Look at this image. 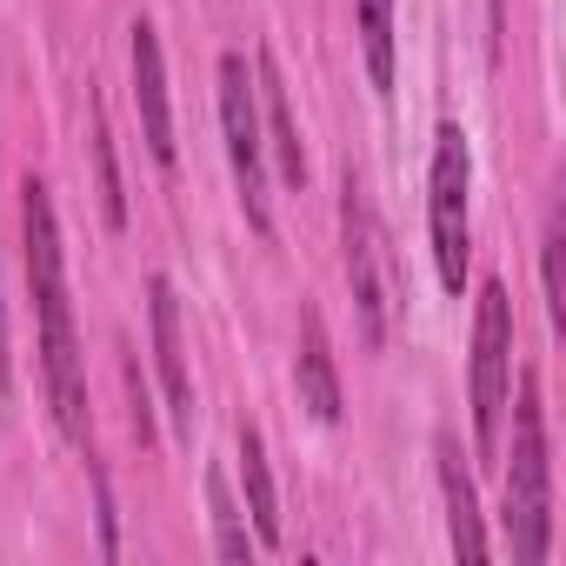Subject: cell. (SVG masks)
<instances>
[{"label": "cell", "instance_id": "obj_1", "mask_svg": "<svg viewBox=\"0 0 566 566\" xmlns=\"http://www.w3.org/2000/svg\"><path fill=\"white\" fill-rule=\"evenodd\" d=\"M21 233H28V287H34V314H41V380H48V407H54L67 447L87 453V367H81V340H74L67 266H61V220H54L48 180H28L21 187Z\"/></svg>", "mask_w": 566, "mask_h": 566}, {"label": "cell", "instance_id": "obj_2", "mask_svg": "<svg viewBox=\"0 0 566 566\" xmlns=\"http://www.w3.org/2000/svg\"><path fill=\"white\" fill-rule=\"evenodd\" d=\"M506 539L513 559L539 566L553 546V460H546V407H539V380H520L513 400V467H506Z\"/></svg>", "mask_w": 566, "mask_h": 566}, {"label": "cell", "instance_id": "obj_3", "mask_svg": "<svg viewBox=\"0 0 566 566\" xmlns=\"http://www.w3.org/2000/svg\"><path fill=\"white\" fill-rule=\"evenodd\" d=\"M506 394H513V301L500 280H486L473 314V447L480 453L500 447Z\"/></svg>", "mask_w": 566, "mask_h": 566}, {"label": "cell", "instance_id": "obj_4", "mask_svg": "<svg viewBox=\"0 0 566 566\" xmlns=\"http://www.w3.org/2000/svg\"><path fill=\"white\" fill-rule=\"evenodd\" d=\"M220 134H227V160H233V187L247 220L266 233V140H260V87L247 74V54H220Z\"/></svg>", "mask_w": 566, "mask_h": 566}, {"label": "cell", "instance_id": "obj_5", "mask_svg": "<svg viewBox=\"0 0 566 566\" xmlns=\"http://www.w3.org/2000/svg\"><path fill=\"white\" fill-rule=\"evenodd\" d=\"M467 180H473V160H467V134L447 120L433 134V167H427V220H433V260H440V280L447 294L467 287Z\"/></svg>", "mask_w": 566, "mask_h": 566}, {"label": "cell", "instance_id": "obj_6", "mask_svg": "<svg viewBox=\"0 0 566 566\" xmlns=\"http://www.w3.org/2000/svg\"><path fill=\"white\" fill-rule=\"evenodd\" d=\"M340 240H347V287H354V314H360V340L380 347L387 340V314H394V287H387V247H380V220L367 207V187L347 174L340 180Z\"/></svg>", "mask_w": 566, "mask_h": 566}, {"label": "cell", "instance_id": "obj_7", "mask_svg": "<svg viewBox=\"0 0 566 566\" xmlns=\"http://www.w3.org/2000/svg\"><path fill=\"white\" fill-rule=\"evenodd\" d=\"M147 321H154V367L167 387V413H174L180 440H193V380H187V347H180V307L160 273L147 280Z\"/></svg>", "mask_w": 566, "mask_h": 566}, {"label": "cell", "instance_id": "obj_8", "mask_svg": "<svg viewBox=\"0 0 566 566\" xmlns=\"http://www.w3.org/2000/svg\"><path fill=\"white\" fill-rule=\"evenodd\" d=\"M134 101H140V127H147V154L160 167H174V114H167V61H160V34L154 21H134Z\"/></svg>", "mask_w": 566, "mask_h": 566}, {"label": "cell", "instance_id": "obj_9", "mask_svg": "<svg viewBox=\"0 0 566 566\" xmlns=\"http://www.w3.org/2000/svg\"><path fill=\"white\" fill-rule=\"evenodd\" d=\"M294 380H301V407L334 427L340 420V374H334V347H327V327L314 307H301V360H294Z\"/></svg>", "mask_w": 566, "mask_h": 566}, {"label": "cell", "instance_id": "obj_10", "mask_svg": "<svg viewBox=\"0 0 566 566\" xmlns=\"http://www.w3.org/2000/svg\"><path fill=\"white\" fill-rule=\"evenodd\" d=\"M440 493H447V533L460 559H486V526H480V500H473V473L460 467L453 440H440Z\"/></svg>", "mask_w": 566, "mask_h": 566}, {"label": "cell", "instance_id": "obj_11", "mask_svg": "<svg viewBox=\"0 0 566 566\" xmlns=\"http://www.w3.org/2000/svg\"><path fill=\"white\" fill-rule=\"evenodd\" d=\"M253 87L266 101V147L280 154V174H287L294 187H307V154H301V134H294V107H287V87H280V67L273 54L253 61Z\"/></svg>", "mask_w": 566, "mask_h": 566}, {"label": "cell", "instance_id": "obj_12", "mask_svg": "<svg viewBox=\"0 0 566 566\" xmlns=\"http://www.w3.org/2000/svg\"><path fill=\"white\" fill-rule=\"evenodd\" d=\"M240 486H247V513L260 546H280V500H273V473H266V447L253 427H240Z\"/></svg>", "mask_w": 566, "mask_h": 566}, {"label": "cell", "instance_id": "obj_13", "mask_svg": "<svg viewBox=\"0 0 566 566\" xmlns=\"http://www.w3.org/2000/svg\"><path fill=\"white\" fill-rule=\"evenodd\" d=\"M354 21H360V48H367V81L387 101L394 94V0H354Z\"/></svg>", "mask_w": 566, "mask_h": 566}, {"label": "cell", "instance_id": "obj_14", "mask_svg": "<svg viewBox=\"0 0 566 566\" xmlns=\"http://www.w3.org/2000/svg\"><path fill=\"white\" fill-rule=\"evenodd\" d=\"M87 154H94V174H101V213H107V227L120 233V227H127V193H120L114 140H107V114H101V101H94V94H87Z\"/></svg>", "mask_w": 566, "mask_h": 566}, {"label": "cell", "instance_id": "obj_15", "mask_svg": "<svg viewBox=\"0 0 566 566\" xmlns=\"http://www.w3.org/2000/svg\"><path fill=\"white\" fill-rule=\"evenodd\" d=\"M207 500H213V546H220V559H253V539H247V526H240V513H233L220 473L207 480Z\"/></svg>", "mask_w": 566, "mask_h": 566}, {"label": "cell", "instance_id": "obj_16", "mask_svg": "<svg viewBox=\"0 0 566 566\" xmlns=\"http://www.w3.org/2000/svg\"><path fill=\"white\" fill-rule=\"evenodd\" d=\"M127 387H134V433H140V447L154 440V413H147V387H140V374L127 367Z\"/></svg>", "mask_w": 566, "mask_h": 566}, {"label": "cell", "instance_id": "obj_17", "mask_svg": "<svg viewBox=\"0 0 566 566\" xmlns=\"http://www.w3.org/2000/svg\"><path fill=\"white\" fill-rule=\"evenodd\" d=\"M8 394H14V380H8V314H0V407H8Z\"/></svg>", "mask_w": 566, "mask_h": 566}, {"label": "cell", "instance_id": "obj_18", "mask_svg": "<svg viewBox=\"0 0 566 566\" xmlns=\"http://www.w3.org/2000/svg\"><path fill=\"white\" fill-rule=\"evenodd\" d=\"M500 21H506V0H493V28H500Z\"/></svg>", "mask_w": 566, "mask_h": 566}]
</instances>
